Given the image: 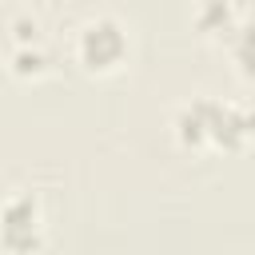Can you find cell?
<instances>
[{
    "instance_id": "obj_1",
    "label": "cell",
    "mask_w": 255,
    "mask_h": 255,
    "mask_svg": "<svg viewBox=\"0 0 255 255\" xmlns=\"http://www.w3.org/2000/svg\"><path fill=\"white\" fill-rule=\"evenodd\" d=\"M0 239L8 251H36L40 247V211L32 195H12L0 207Z\"/></svg>"
},
{
    "instance_id": "obj_2",
    "label": "cell",
    "mask_w": 255,
    "mask_h": 255,
    "mask_svg": "<svg viewBox=\"0 0 255 255\" xmlns=\"http://www.w3.org/2000/svg\"><path fill=\"white\" fill-rule=\"evenodd\" d=\"M128 52V36L116 20H92L84 32H80V60L96 72L104 68H116Z\"/></svg>"
},
{
    "instance_id": "obj_3",
    "label": "cell",
    "mask_w": 255,
    "mask_h": 255,
    "mask_svg": "<svg viewBox=\"0 0 255 255\" xmlns=\"http://www.w3.org/2000/svg\"><path fill=\"white\" fill-rule=\"evenodd\" d=\"M231 48H235V60H239V68H243L247 76H255V24H243V28H235V36H231Z\"/></svg>"
},
{
    "instance_id": "obj_4",
    "label": "cell",
    "mask_w": 255,
    "mask_h": 255,
    "mask_svg": "<svg viewBox=\"0 0 255 255\" xmlns=\"http://www.w3.org/2000/svg\"><path fill=\"white\" fill-rule=\"evenodd\" d=\"M227 20H231V8H227L223 0H211V4L199 12V28H207V32H211V28H219V24L227 28Z\"/></svg>"
},
{
    "instance_id": "obj_5",
    "label": "cell",
    "mask_w": 255,
    "mask_h": 255,
    "mask_svg": "<svg viewBox=\"0 0 255 255\" xmlns=\"http://www.w3.org/2000/svg\"><path fill=\"white\" fill-rule=\"evenodd\" d=\"M40 64H44V60H40L36 52H20V56H16V68H20V72H28V68L40 72Z\"/></svg>"
},
{
    "instance_id": "obj_6",
    "label": "cell",
    "mask_w": 255,
    "mask_h": 255,
    "mask_svg": "<svg viewBox=\"0 0 255 255\" xmlns=\"http://www.w3.org/2000/svg\"><path fill=\"white\" fill-rule=\"evenodd\" d=\"M16 32H20V40H36V24H28V20H20Z\"/></svg>"
}]
</instances>
